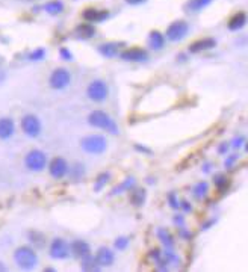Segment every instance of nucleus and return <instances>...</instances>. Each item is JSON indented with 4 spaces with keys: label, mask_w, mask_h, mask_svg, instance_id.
<instances>
[{
    "label": "nucleus",
    "mask_w": 248,
    "mask_h": 272,
    "mask_svg": "<svg viewBox=\"0 0 248 272\" xmlns=\"http://www.w3.org/2000/svg\"><path fill=\"white\" fill-rule=\"evenodd\" d=\"M21 129L29 138H36L41 133V121L38 120V116L32 113L24 115L21 120Z\"/></svg>",
    "instance_id": "obj_7"
},
{
    "label": "nucleus",
    "mask_w": 248,
    "mask_h": 272,
    "mask_svg": "<svg viewBox=\"0 0 248 272\" xmlns=\"http://www.w3.org/2000/svg\"><path fill=\"white\" fill-rule=\"evenodd\" d=\"M109 179H111L109 173H103V174H100V176L97 177L96 183H94V190H96V192H100V190L105 187V184L109 181Z\"/></svg>",
    "instance_id": "obj_28"
},
{
    "label": "nucleus",
    "mask_w": 248,
    "mask_h": 272,
    "mask_svg": "<svg viewBox=\"0 0 248 272\" xmlns=\"http://www.w3.org/2000/svg\"><path fill=\"white\" fill-rule=\"evenodd\" d=\"M82 269L84 271H99L100 266L97 265L96 259H93V256L90 254V256L82 259Z\"/></svg>",
    "instance_id": "obj_25"
},
{
    "label": "nucleus",
    "mask_w": 248,
    "mask_h": 272,
    "mask_svg": "<svg viewBox=\"0 0 248 272\" xmlns=\"http://www.w3.org/2000/svg\"><path fill=\"white\" fill-rule=\"evenodd\" d=\"M215 44H217V43H215L214 38H203V40H198V41L192 43V44L189 46V52H191V53H200V52L214 49Z\"/></svg>",
    "instance_id": "obj_14"
},
{
    "label": "nucleus",
    "mask_w": 248,
    "mask_h": 272,
    "mask_svg": "<svg viewBox=\"0 0 248 272\" xmlns=\"http://www.w3.org/2000/svg\"><path fill=\"white\" fill-rule=\"evenodd\" d=\"M174 222H176V224H179V225H183L185 219H183V218H182V216L179 215V216H176V218H174Z\"/></svg>",
    "instance_id": "obj_38"
},
{
    "label": "nucleus",
    "mask_w": 248,
    "mask_h": 272,
    "mask_svg": "<svg viewBox=\"0 0 248 272\" xmlns=\"http://www.w3.org/2000/svg\"><path fill=\"white\" fill-rule=\"evenodd\" d=\"M127 247H129V239H127V238H118V239L115 241V248H117V250L123 251Z\"/></svg>",
    "instance_id": "obj_31"
},
{
    "label": "nucleus",
    "mask_w": 248,
    "mask_h": 272,
    "mask_svg": "<svg viewBox=\"0 0 248 272\" xmlns=\"http://www.w3.org/2000/svg\"><path fill=\"white\" fill-rule=\"evenodd\" d=\"M49 171H50V176L53 179L59 180V179H62L68 173V164H67V161L64 158H55L50 162Z\"/></svg>",
    "instance_id": "obj_10"
},
{
    "label": "nucleus",
    "mask_w": 248,
    "mask_h": 272,
    "mask_svg": "<svg viewBox=\"0 0 248 272\" xmlns=\"http://www.w3.org/2000/svg\"><path fill=\"white\" fill-rule=\"evenodd\" d=\"M236 159H238L236 156H230V158L226 161V167H232V165L235 164V161H236Z\"/></svg>",
    "instance_id": "obj_36"
},
{
    "label": "nucleus",
    "mask_w": 248,
    "mask_h": 272,
    "mask_svg": "<svg viewBox=\"0 0 248 272\" xmlns=\"http://www.w3.org/2000/svg\"><path fill=\"white\" fill-rule=\"evenodd\" d=\"M15 133V124L11 118H0V139L6 141Z\"/></svg>",
    "instance_id": "obj_15"
},
{
    "label": "nucleus",
    "mask_w": 248,
    "mask_h": 272,
    "mask_svg": "<svg viewBox=\"0 0 248 272\" xmlns=\"http://www.w3.org/2000/svg\"><path fill=\"white\" fill-rule=\"evenodd\" d=\"M227 177L224 176V174H217L215 176V184H217V187L218 189H223V187H226L227 186Z\"/></svg>",
    "instance_id": "obj_30"
},
{
    "label": "nucleus",
    "mask_w": 248,
    "mask_h": 272,
    "mask_svg": "<svg viewBox=\"0 0 248 272\" xmlns=\"http://www.w3.org/2000/svg\"><path fill=\"white\" fill-rule=\"evenodd\" d=\"M209 192V184L206 181H198L194 187H192V195L197 200H203Z\"/></svg>",
    "instance_id": "obj_20"
},
{
    "label": "nucleus",
    "mask_w": 248,
    "mask_h": 272,
    "mask_svg": "<svg viewBox=\"0 0 248 272\" xmlns=\"http://www.w3.org/2000/svg\"><path fill=\"white\" fill-rule=\"evenodd\" d=\"M70 245L64 241V239H53L52 245H50V257L52 259H56V260H62V259H67L70 256Z\"/></svg>",
    "instance_id": "obj_9"
},
{
    "label": "nucleus",
    "mask_w": 248,
    "mask_h": 272,
    "mask_svg": "<svg viewBox=\"0 0 248 272\" xmlns=\"http://www.w3.org/2000/svg\"><path fill=\"white\" fill-rule=\"evenodd\" d=\"M135 184V179L133 177H129V179H126V180L121 183V184H118V186H115L114 189H112V195H117V193H123L124 190H127V189H130L132 186Z\"/></svg>",
    "instance_id": "obj_26"
},
{
    "label": "nucleus",
    "mask_w": 248,
    "mask_h": 272,
    "mask_svg": "<svg viewBox=\"0 0 248 272\" xmlns=\"http://www.w3.org/2000/svg\"><path fill=\"white\" fill-rule=\"evenodd\" d=\"M49 82H50V87H52L53 90H64V88H67V87L70 85V82H71V74H70V71L65 70V68H56V70L50 74Z\"/></svg>",
    "instance_id": "obj_6"
},
{
    "label": "nucleus",
    "mask_w": 248,
    "mask_h": 272,
    "mask_svg": "<svg viewBox=\"0 0 248 272\" xmlns=\"http://www.w3.org/2000/svg\"><path fill=\"white\" fill-rule=\"evenodd\" d=\"M61 58L64 59V61H73V55L67 50V49H61Z\"/></svg>",
    "instance_id": "obj_33"
},
{
    "label": "nucleus",
    "mask_w": 248,
    "mask_h": 272,
    "mask_svg": "<svg viewBox=\"0 0 248 272\" xmlns=\"http://www.w3.org/2000/svg\"><path fill=\"white\" fill-rule=\"evenodd\" d=\"M157 236H159V239L162 241V244L167 247V248H173V245H174V242H173V238L170 236V233L168 231H165L163 228H159L157 230Z\"/></svg>",
    "instance_id": "obj_27"
},
{
    "label": "nucleus",
    "mask_w": 248,
    "mask_h": 272,
    "mask_svg": "<svg viewBox=\"0 0 248 272\" xmlns=\"http://www.w3.org/2000/svg\"><path fill=\"white\" fill-rule=\"evenodd\" d=\"M212 3V0H189L186 8L191 9L192 12H198L201 9H204L206 6H209Z\"/></svg>",
    "instance_id": "obj_24"
},
{
    "label": "nucleus",
    "mask_w": 248,
    "mask_h": 272,
    "mask_svg": "<svg viewBox=\"0 0 248 272\" xmlns=\"http://www.w3.org/2000/svg\"><path fill=\"white\" fill-rule=\"evenodd\" d=\"M87 94L93 101L102 103V101H105L108 98V85L103 81H93L88 85Z\"/></svg>",
    "instance_id": "obj_8"
},
{
    "label": "nucleus",
    "mask_w": 248,
    "mask_h": 272,
    "mask_svg": "<svg viewBox=\"0 0 248 272\" xmlns=\"http://www.w3.org/2000/svg\"><path fill=\"white\" fill-rule=\"evenodd\" d=\"M129 5H141V3H144L145 0H126Z\"/></svg>",
    "instance_id": "obj_39"
},
{
    "label": "nucleus",
    "mask_w": 248,
    "mask_h": 272,
    "mask_svg": "<svg viewBox=\"0 0 248 272\" xmlns=\"http://www.w3.org/2000/svg\"><path fill=\"white\" fill-rule=\"evenodd\" d=\"M148 44H150V47L153 50H160L165 46V36L160 32H157V30H153V32H150Z\"/></svg>",
    "instance_id": "obj_17"
},
{
    "label": "nucleus",
    "mask_w": 248,
    "mask_h": 272,
    "mask_svg": "<svg viewBox=\"0 0 248 272\" xmlns=\"http://www.w3.org/2000/svg\"><path fill=\"white\" fill-rule=\"evenodd\" d=\"M94 259H96V262H97V265H99L100 268H106V266H111V265L114 263L115 254H114V251H112L111 248L102 247V248L97 251V254H96Z\"/></svg>",
    "instance_id": "obj_11"
},
{
    "label": "nucleus",
    "mask_w": 248,
    "mask_h": 272,
    "mask_svg": "<svg viewBox=\"0 0 248 272\" xmlns=\"http://www.w3.org/2000/svg\"><path fill=\"white\" fill-rule=\"evenodd\" d=\"M180 206L183 207V210H185V212H191V209H192V207H191V204H189L188 201H183Z\"/></svg>",
    "instance_id": "obj_37"
},
{
    "label": "nucleus",
    "mask_w": 248,
    "mask_h": 272,
    "mask_svg": "<svg viewBox=\"0 0 248 272\" xmlns=\"http://www.w3.org/2000/svg\"><path fill=\"white\" fill-rule=\"evenodd\" d=\"M88 123L93 126V127H97V129H102V130H106L112 135H118L120 133V129L117 126V123L103 110H93L88 116Z\"/></svg>",
    "instance_id": "obj_1"
},
{
    "label": "nucleus",
    "mask_w": 248,
    "mask_h": 272,
    "mask_svg": "<svg viewBox=\"0 0 248 272\" xmlns=\"http://www.w3.org/2000/svg\"><path fill=\"white\" fill-rule=\"evenodd\" d=\"M121 58L124 61H130V62H144L148 59V55L145 50L142 49H138V47H133V49H129L121 53Z\"/></svg>",
    "instance_id": "obj_12"
},
{
    "label": "nucleus",
    "mask_w": 248,
    "mask_h": 272,
    "mask_svg": "<svg viewBox=\"0 0 248 272\" xmlns=\"http://www.w3.org/2000/svg\"><path fill=\"white\" fill-rule=\"evenodd\" d=\"M70 248H71V251H73L77 257H80V259H84V257H87V256L91 254L90 245H88L85 241H74Z\"/></svg>",
    "instance_id": "obj_16"
},
{
    "label": "nucleus",
    "mask_w": 248,
    "mask_h": 272,
    "mask_svg": "<svg viewBox=\"0 0 248 272\" xmlns=\"http://www.w3.org/2000/svg\"><path fill=\"white\" fill-rule=\"evenodd\" d=\"M245 23H247V15L244 12H238L230 18L229 29L230 30H239V29H242L245 26Z\"/></svg>",
    "instance_id": "obj_18"
},
{
    "label": "nucleus",
    "mask_w": 248,
    "mask_h": 272,
    "mask_svg": "<svg viewBox=\"0 0 248 272\" xmlns=\"http://www.w3.org/2000/svg\"><path fill=\"white\" fill-rule=\"evenodd\" d=\"M108 11H103V9H96V8H88L84 11V18L88 21V23H99V21H103L105 18H108Z\"/></svg>",
    "instance_id": "obj_13"
},
{
    "label": "nucleus",
    "mask_w": 248,
    "mask_h": 272,
    "mask_svg": "<svg viewBox=\"0 0 248 272\" xmlns=\"http://www.w3.org/2000/svg\"><path fill=\"white\" fill-rule=\"evenodd\" d=\"M218 151H220L221 154L227 153V151H229V145H227V144H221V145L218 147Z\"/></svg>",
    "instance_id": "obj_35"
},
{
    "label": "nucleus",
    "mask_w": 248,
    "mask_h": 272,
    "mask_svg": "<svg viewBox=\"0 0 248 272\" xmlns=\"http://www.w3.org/2000/svg\"><path fill=\"white\" fill-rule=\"evenodd\" d=\"M46 164H47V158L41 150H30L24 158L26 168L30 171H35V173L43 171L46 168Z\"/></svg>",
    "instance_id": "obj_4"
},
{
    "label": "nucleus",
    "mask_w": 248,
    "mask_h": 272,
    "mask_svg": "<svg viewBox=\"0 0 248 272\" xmlns=\"http://www.w3.org/2000/svg\"><path fill=\"white\" fill-rule=\"evenodd\" d=\"M168 203H170V206H171L173 209H179V207H180V203H179V200H177V197H176L174 192H171V193L168 195Z\"/></svg>",
    "instance_id": "obj_32"
},
{
    "label": "nucleus",
    "mask_w": 248,
    "mask_h": 272,
    "mask_svg": "<svg viewBox=\"0 0 248 272\" xmlns=\"http://www.w3.org/2000/svg\"><path fill=\"white\" fill-rule=\"evenodd\" d=\"M80 145H82V150L88 154H102L106 150L108 141L102 135H90L82 139Z\"/></svg>",
    "instance_id": "obj_3"
},
{
    "label": "nucleus",
    "mask_w": 248,
    "mask_h": 272,
    "mask_svg": "<svg viewBox=\"0 0 248 272\" xmlns=\"http://www.w3.org/2000/svg\"><path fill=\"white\" fill-rule=\"evenodd\" d=\"M76 33H77L80 38H85V40H88V38H93V36H94L96 30H94L93 24H90V23H85V24H80V26L76 29Z\"/></svg>",
    "instance_id": "obj_21"
},
{
    "label": "nucleus",
    "mask_w": 248,
    "mask_h": 272,
    "mask_svg": "<svg viewBox=\"0 0 248 272\" xmlns=\"http://www.w3.org/2000/svg\"><path fill=\"white\" fill-rule=\"evenodd\" d=\"M44 11L52 14V15H56V14H61L64 11V5L59 0H53V2H49V3L44 5Z\"/></svg>",
    "instance_id": "obj_22"
},
{
    "label": "nucleus",
    "mask_w": 248,
    "mask_h": 272,
    "mask_svg": "<svg viewBox=\"0 0 248 272\" xmlns=\"http://www.w3.org/2000/svg\"><path fill=\"white\" fill-rule=\"evenodd\" d=\"M14 262L15 265L23 271H30L38 265V256L30 247H20L14 253Z\"/></svg>",
    "instance_id": "obj_2"
},
{
    "label": "nucleus",
    "mask_w": 248,
    "mask_h": 272,
    "mask_svg": "<svg viewBox=\"0 0 248 272\" xmlns=\"http://www.w3.org/2000/svg\"><path fill=\"white\" fill-rule=\"evenodd\" d=\"M99 52L106 56V58H115L118 55V46L115 43H108V44H102L99 47Z\"/></svg>",
    "instance_id": "obj_19"
},
{
    "label": "nucleus",
    "mask_w": 248,
    "mask_h": 272,
    "mask_svg": "<svg viewBox=\"0 0 248 272\" xmlns=\"http://www.w3.org/2000/svg\"><path fill=\"white\" fill-rule=\"evenodd\" d=\"M5 271H8V268H6L3 263H0V272H5Z\"/></svg>",
    "instance_id": "obj_41"
},
{
    "label": "nucleus",
    "mask_w": 248,
    "mask_h": 272,
    "mask_svg": "<svg viewBox=\"0 0 248 272\" xmlns=\"http://www.w3.org/2000/svg\"><path fill=\"white\" fill-rule=\"evenodd\" d=\"M180 235H182L183 238H188V239L191 238V233H188V231H185V230H180Z\"/></svg>",
    "instance_id": "obj_40"
},
{
    "label": "nucleus",
    "mask_w": 248,
    "mask_h": 272,
    "mask_svg": "<svg viewBox=\"0 0 248 272\" xmlns=\"http://www.w3.org/2000/svg\"><path fill=\"white\" fill-rule=\"evenodd\" d=\"M244 142H245V139H244L242 136H239V138H235V139H233V144H232V147H235V148H241V147L244 145Z\"/></svg>",
    "instance_id": "obj_34"
},
{
    "label": "nucleus",
    "mask_w": 248,
    "mask_h": 272,
    "mask_svg": "<svg viewBox=\"0 0 248 272\" xmlns=\"http://www.w3.org/2000/svg\"><path fill=\"white\" fill-rule=\"evenodd\" d=\"M46 58V50L44 49H36V50H33L30 55H29V59L30 61H43Z\"/></svg>",
    "instance_id": "obj_29"
},
{
    "label": "nucleus",
    "mask_w": 248,
    "mask_h": 272,
    "mask_svg": "<svg viewBox=\"0 0 248 272\" xmlns=\"http://www.w3.org/2000/svg\"><path fill=\"white\" fill-rule=\"evenodd\" d=\"M188 30H189V26L186 21L183 20H177L174 23H171L167 29V38L173 43H177V41H182L186 35H188Z\"/></svg>",
    "instance_id": "obj_5"
},
{
    "label": "nucleus",
    "mask_w": 248,
    "mask_h": 272,
    "mask_svg": "<svg viewBox=\"0 0 248 272\" xmlns=\"http://www.w3.org/2000/svg\"><path fill=\"white\" fill-rule=\"evenodd\" d=\"M145 201V190L144 189H135L130 193V203L133 206H142Z\"/></svg>",
    "instance_id": "obj_23"
}]
</instances>
